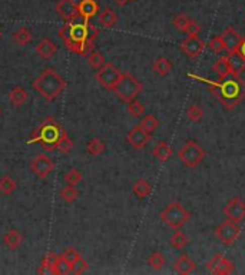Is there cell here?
<instances>
[{"mask_svg":"<svg viewBox=\"0 0 245 275\" xmlns=\"http://www.w3.org/2000/svg\"><path fill=\"white\" fill-rule=\"evenodd\" d=\"M97 35L99 30L96 27L82 16L72 22H66V25L59 29V36L65 43V47L80 56H88L92 52Z\"/></svg>","mask_w":245,"mask_h":275,"instance_id":"cell-1","label":"cell"},{"mask_svg":"<svg viewBox=\"0 0 245 275\" xmlns=\"http://www.w3.org/2000/svg\"><path fill=\"white\" fill-rule=\"evenodd\" d=\"M193 79H200L202 82H207L210 90L218 99L219 103L224 106V109L231 111L236 107L245 99V80L241 75H236L231 72L229 75L219 78L218 80H210L198 78L195 75H188Z\"/></svg>","mask_w":245,"mask_h":275,"instance_id":"cell-2","label":"cell"},{"mask_svg":"<svg viewBox=\"0 0 245 275\" xmlns=\"http://www.w3.org/2000/svg\"><path fill=\"white\" fill-rule=\"evenodd\" d=\"M63 132L65 129L62 128L59 122H56L53 118H47L33 131L30 139L26 141V145L39 143L46 149V152H53L55 149H58Z\"/></svg>","mask_w":245,"mask_h":275,"instance_id":"cell-3","label":"cell"},{"mask_svg":"<svg viewBox=\"0 0 245 275\" xmlns=\"http://www.w3.org/2000/svg\"><path fill=\"white\" fill-rule=\"evenodd\" d=\"M32 88L47 102H52L65 90L66 80L63 79L55 69L47 68L40 72V75L33 80Z\"/></svg>","mask_w":245,"mask_h":275,"instance_id":"cell-4","label":"cell"},{"mask_svg":"<svg viewBox=\"0 0 245 275\" xmlns=\"http://www.w3.org/2000/svg\"><path fill=\"white\" fill-rule=\"evenodd\" d=\"M112 92H115V95L122 102L129 103L139 96V93L142 92V83L129 72H125V73H121V78Z\"/></svg>","mask_w":245,"mask_h":275,"instance_id":"cell-5","label":"cell"},{"mask_svg":"<svg viewBox=\"0 0 245 275\" xmlns=\"http://www.w3.org/2000/svg\"><path fill=\"white\" fill-rule=\"evenodd\" d=\"M159 218L164 224H167L172 230L182 228L186 222L191 219V213L185 209V206L179 202H171L168 204L164 211L159 213Z\"/></svg>","mask_w":245,"mask_h":275,"instance_id":"cell-6","label":"cell"},{"mask_svg":"<svg viewBox=\"0 0 245 275\" xmlns=\"http://www.w3.org/2000/svg\"><path fill=\"white\" fill-rule=\"evenodd\" d=\"M178 156L181 162L188 168H195L198 167L205 156V151L201 145L195 142V141H188L185 145L178 151Z\"/></svg>","mask_w":245,"mask_h":275,"instance_id":"cell-7","label":"cell"},{"mask_svg":"<svg viewBox=\"0 0 245 275\" xmlns=\"http://www.w3.org/2000/svg\"><path fill=\"white\" fill-rule=\"evenodd\" d=\"M119 78H121V71L115 66L114 63L111 62H106L96 72L97 83L104 89H106V90H114Z\"/></svg>","mask_w":245,"mask_h":275,"instance_id":"cell-8","label":"cell"},{"mask_svg":"<svg viewBox=\"0 0 245 275\" xmlns=\"http://www.w3.org/2000/svg\"><path fill=\"white\" fill-rule=\"evenodd\" d=\"M241 234V228L236 222L231 221V219H227V221L221 222L218 227L215 228V237L218 238L224 245H232L238 237Z\"/></svg>","mask_w":245,"mask_h":275,"instance_id":"cell-9","label":"cell"},{"mask_svg":"<svg viewBox=\"0 0 245 275\" xmlns=\"http://www.w3.org/2000/svg\"><path fill=\"white\" fill-rule=\"evenodd\" d=\"M207 269H208L210 272H212V274L227 275L234 272L235 265H234L228 258L224 257L222 254H215V255L207 262Z\"/></svg>","mask_w":245,"mask_h":275,"instance_id":"cell-10","label":"cell"},{"mask_svg":"<svg viewBox=\"0 0 245 275\" xmlns=\"http://www.w3.org/2000/svg\"><path fill=\"white\" fill-rule=\"evenodd\" d=\"M224 213L228 219L236 222H242L245 219V202L241 198H232L228 201V204L224 206Z\"/></svg>","mask_w":245,"mask_h":275,"instance_id":"cell-11","label":"cell"},{"mask_svg":"<svg viewBox=\"0 0 245 275\" xmlns=\"http://www.w3.org/2000/svg\"><path fill=\"white\" fill-rule=\"evenodd\" d=\"M151 141V133H148L140 125L133 126L126 135V142L131 145L133 149H143Z\"/></svg>","mask_w":245,"mask_h":275,"instance_id":"cell-12","label":"cell"},{"mask_svg":"<svg viewBox=\"0 0 245 275\" xmlns=\"http://www.w3.org/2000/svg\"><path fill=\"white\" fill-rule=\"evenodd\" d=\"M30 169L36 177L44 179L55 169V162L49 156L42 153V155H37L35 159L30 162Z\"/></svg>","mask_w":245,"mask_h":275,"instance_id":"cell-13","label":"cell"},{"mask_svg":"<svg viewBox=\"0 0 245 275\" xmlns=\"http://www.w3.org/2000/svg\"><path fill=\"white\" fill-rule=\"evenodd\" d=\"M204 49H205V43L198 36H186L181 42V50L191 59L198 58L204 52Z\"/></svg>","mask_w":245,"mask_h":275,"instance_id":"cell-14","label":"cell"},{"mask_svg":"<svg viewBox=\"0 0 245 275\" xmlns=\"http://www.w3.org/2000/svg\"><path fill=\"white\" fill-rule=\"evenodd\" d=\"M56 13L61 16L65 22H72L79 18L78 5L73 0H59L56 3Z\"/></svg>","mask_w":245,"mask_h":275,"instance_id":"cell-15","label":"cell"},{"mask_svg":"<svg viewBox=\"0 0 245 275\" xmlns=\"http://www.w3.org/2000/svg\"><path fill=\"white\" fill-rule=\"evenodd\" d=\"M221 40L224 43V50H227L228 53H231V52H235V50L239 49V44H241L242 37L239 36V33L236 32L234 27L229 26L221 35Z\"/></svg>","mask_w":245,"mask_h":275,"instance_id":"cell-16","label":"cell"},{"mask_svg":"<svg viewBox=\"0 0 245 275\" xmlns=\"http://www.w3.org/2000/svg\"><path fill=\"white\" fill-rule=\"evenodd\" d=\"M36 53L39 54L44 61L52 59L55 53H56V44L51 37H43L37 46H36Z\"/></svg>","mask_w":245,"mask_h":275,"instance_id":"cell-17","label":"cell"},{"mask_svg":"<svg viewBox=\"0 0 245 275\" xmlns=\"http://www.w3.org/2000/svg\"><path fill=\"white\" fill-rule=\"evenodd\" d=\"M78 12L79 16L89 20L99 13V5L96 0H80L78 3Z\"/></svg>","mask_w":245,"mask_h":275,"instance_id":"cell-18","label":"cell"},{"mask_svg":"<svg viewBox=\"0 0 245 275\" xmlns=\"http://www.w3.org/2000/svg\"><path fill=\"white\" fill-rule=\"evenodd\" d=\"M174 271L176 274L181 275L192 274V272L197 271V264L188 255H182V257L178 258L176 262L174 264Z\"/></svg>","mask_w":245,"mask_h":275,"instance_id":"cell-19","label":"cell"},{"mask_svg":"<svg viewBox=\"0 0 245 275\" xmlns=\"http://www.w3.org/2000/svg\"><path fill=\"white\" fill-rule=\"evenodd\" d=\"M228 63H229V68L231 72H234L236 75H242L245 72V58L244 54L239 52V49L235 52H231L227 56Z\"/></svg>","mask_w":245,"mask_h":275,"instance_id":"cell-20","label":"cell"},{"mask_svg":"<svg viewBox=\"0 0 245 275\" xmlns=\"http://www.w3.org/2000/svg\"><path fill=\"white\" fill-rule=\"evenodd\" d=\"M22 241H23V237L18 230H9L3 237V242L10 251H16L22 245Z\"/></svg>","mask_w":245,"mask_h":275,"instance_id":"cell-21","label":"cell"},{"mask_svg":"<svg viewBox=\"0 0 245 275\" xmlns=\"http://www.w3.org/2000/svg\"><path fill=\"white\" fill-rule=\"evenodd\" d=\"M27 98H29V95H27V92L22 86H15L9 92L10 103L15 107H20L22 105H25Z\"/></svg>","mask_w":245,"mask_h":275,"instance_id":"cell-22","label":"cell"},{"mask_svg":"<svg viewBox=\"0 0 245 275\" xmlns=\"http://www.w3.org/2000/svg\"><path fill=\"white\" fill-rule=\"evenodd\" d=\"M116 23H118V15L115 13L114 9L105 8L102 10V13L99 15V25L101 26L111 29V27L116 26Z\"/></svg>","mask_w":245,"mask_h":275,"instance_id":"cell-23","label":"cell"},{"mask_svg":"<svg viewBox=\"0 0 245 275\" xmlns=\"http://www.w3.org/2000/svg\"><path fill=\"white\" fill-rule=\"evenodd\" d=\"M152 156L159 160V162H167L172 156V148L167 142L162 141V142L158 143L157 146L152 149Z\"/></svg>","mask_w":245,"mask_h":275,"instance_id":"cell-24","label":"cell"},{"mask_svg":"<svg viewBox=\"0 0 245 275\" xmlns=\"http://www.w3.org/2000/svg\"><path fill=\"white\" fill-rule=\"evenodd\" d=\"M53 275H66L72 274V264L63 255H58L55 259V264H53L52 269Z\"/></svg>","mask_w":245,"mask_h":275,"instance_id":"cell-25","label":"cell"},{"mask_svg":"<svg viewBox=\"0 0 245 275\" xmlns=\"http://www.w3.org/2000/svg\"><path fill=\"white\" fill-rule=\"evenodd\" d=\"M132 192L135 196H138L139 199H143L152 192V185L146 179H138L133 185H132Z\"/></svg>","mask_w":245,"mask_h":275,"instance_id":"cell-26","label":"cell"},{"mask_svg":"<svg viewBox=\"0 0 245 275\" xmlns=\"http://www.w3.org/2000/svg\"><path fill=\"white\" fill-rule=\"evenodd\" d=\"M12 39H13V42L18 44V46H26V44H29L32 42L33 35H32V32H30L26 26H22L19 27L18 30L13 33Z\"/></svg>","mask_w":245,"mask_h":275,"instance_id":"cell-27","label":"cell"},{"mask_svg":"<svg viewBox=\"0 0 245 275\" xmlns=\"http://www.w3.org/2000/svg\"><path fill=\"white\" fill-rule=\"evenodd\" d=\"M152 69H154L155 73L161 75V76H167V75H169L172 72V63L165 56H161V58H158L157 61L154 62Z\"/></svg>","mask_w":245,"mask_h":275,"instance_id":"cell-28","label":"cell"},{"mask_svg":"<svg viewBox=\"0 0 245 275\" xmlns=\"http://www.w3.org/2000/svg\"><path fill=\"white\" fill-rule=\"evenodd\" d=\"M188 244H189L188 237H186L182 231H179V230H175V232L172 234V237L169 238V245H171L172 248L178 249V251L184 249Z\"/></svg>","mask_w":245,"mask_h":275,"instance_id":"cell-29","label":"cell"},{"mask_svg":"<svg viewBox=\"0 0 245 275\" xmlns=\"http://www.w3.org/2000/svg\"><path fill=\"white\" fill-rule=\"evenodd\" d=\"M18 189V182L9 175L0 178V194L3 195H12Z\"/></svg>","mask_w":245,"mask_h":275,"instance_id":"cell-30","label":"cell"},{"mask_svg":"<svg viewBox=\"0 0 245 275\" xmlns=\"http://www.w3.org/2000/svg\"><path fill=\"white\" fill-rule=\"evenodd\" d=\"M61 198L65 201V202H68V204H72V202H75L76 199L80 195V192H79L78 189L75 188V185H69V184H66L65 187L61 189Z\"/></svg>","mask_w":245,"mask_h":275,"instance_id":"cell-31","label":"cell"},{"mask_svg":"<svg viewBox=\"0 0 245 275\" xmlns=\"http://www.w3.org/2000/svg\"><path fill=\"white\" fill-rule=\"evenodd\" d=\"M86 151H88L89 155H92V156H99V155H102L104 152L106 151V146L105 143L102 142L99 138H93V139H90L86 145Z\"/></svg>","mask_w":245,"mask_h":275,"instance_id":"cell-32","label":"cell"},{"mask_svg":"<svg viewBox=\"0 0 245 275\" xmlns=\"http://www.w3.org/2000/svg\"><path fill=\"white\" fill-rule=\"evenodd\" d=\"M56 257H58V255H56L55 252H49V254L42 259L40 265L37 268V274H52L53 264H55Z\"/></svg>","mask_w":245,"mask_h":275,"instance_id":"cell-33","label":"cell"},{"mask_svg":"<svg viewBox=\"0 0 245 275\" xmlns=\"http://www.w3.org/2000/svg\"><path fill=\"white\" fill-rule=\"evenodd\" d=\"M212 69H214V72L218 75V78H224V76L229 75V73H231V68H229V63H228L227 56L219 58L218 61L214 63Z\"/></svg>","mask_w":245,"mask_h":275,"instance_id":"cell-34","label":"cell"},{"mask_svg":"<svg viewBox=\"0 0 245 275\" xmlns=\"http://www.w3.org/2000/svg\"><path fill=\"white\" fill-rule=\"evenodd\" d=\"M139 125L148 133H154L155 131H157L158 128H159L161 122L158 121L157 116L152 115V114H149V115H146L145 118H143V119H142V122H140Z\"/></svg>","mask_w":245,"mask_h":275,"instance_id":"cell-35","label":"cell"},{"mask_svg":"<svg viewBox=\"0 0 245 275\" xmlns=\"http://www.w3.org/2000/svg\"><path fill=\"white\" fill-rule=\"evenodd\" d=\"M105 58H104V54L101 53V52H97V50H92L90 53L88 54V65L92 68V69H95V71H99L104 65H105Z\"/></svg>","mask_w":245,"mask_h":275,"instance_id":"cell-36","label":"cell"},{"mask_svg":"<svg viewBox=\"0 0 245 275\" xmlns=\"http://www.w3.org/2000/svg\"><path fill=\"white\" fill-rule=\"evenodd\" d=\"M186 116H188V119L193 122V124H198V122H201L202 118H204V111H202V107L198 105V103H193L191 106L188 107V111H186Z\"/></svg>","mask_w":245,"mask_h":275,"instance_id":"cell-37","label":"cell"},{"mask_svg":"<svg viewBox=\"0 0 245 275\" xmlns=\"http://www.w3.org/2000/svg\"><path fill=\"white\" fill-rule=\"evenodd\" d=\"M148 265L152 269L158 271V269H161L162 266L165 265V258H164V255L159 251H154L148 258Z\"/></svg>","mask_w":245,"mask_h":275,"instance_id":"cell-38","label":"cell"},{"mask_svg":"<svg viewBox=\"0 0 245 275\" xmlns=\"http://www.w3.org/2000/svg\"><path fill=\"white\" fill-rule=\"evenodd\" d=\"M72 149H73V141L70 139V136L68 135V132L65 131V132L62 133L61 141H59V145H58V151L61 152V153H63V155H66V153H69Z\"/></svg>","mask_w":245,"mask_h":275,"instance_id":"cell-39","label":"cell"},{"mask_svg":"<svg viewBox=\"0 0 245 275\" xmlns=\"http://www.w3.org/2000/svg\"><path fill=\"white\" fill-rule=\"evenodd\" d=\"M82 174L80 171L76 168H70L66 174H65V182L69 184V185H78L79 182H82Z\"/></svg>","mask_w":245,"mask_h":275,"instance_id":"cell-40","label":"cell"},{"mask_svg":"<svg viewBox=\"0 0 245 275\" xmlns=\"http://www.w3.org/2000/svg\"><path fill=\"white\" fill-rule=\"evenodd\" d=\"M128 112H129V115L133 116V118H140V116L145 114V106L140 103L139 100L133 99L132 102L128 103Z\"/></svg>","mask_w":245,"mask_h":275,"instance_id":"cell-41","label":"cell"},{"mask_svg":"<svg viewBox=\"0 0 245 275\" xmlns=\"http://www.w3.org/2000/svg\"><path fill=\"white\" fill-rule=\"evenodd\" d=\"M89 268V264L82 258V255L78 258V259H75L73 262H72V274H83V272H86Z\"/></svg>","mask_w":245,"mask_h":275,"instance_id":"cell-42","label":"cell"},{"mask_svg":"<svg viewBox=\"0 0 245 275\" xmlns=\"http://www.w3.org/2000/svg\"><path fill=\"white\" fill-rule=\"evenodd\" d=\"M208 49H210V52L215 54H219L222 50H224V43H222V40H221V36H217V37H212L210 42H208V46H207Z\"/></svg>","mask_w":245,"mask_h":275,"instance_id":"cell-43","label":"cell"},{"mask_svg":"<svg viewBox=\"0 0 245 275\" xmlns=\"http://www.w3.org/2000/svg\"><path fill=\"white\" fill-rule=\"evenodd\" d=\"M188 22H189V19L186 18L185 15H176L175 18L172 19V25L179 32H185V29L188 26Z\"/></svg>","mask_w":245,"mask_h":275,"instance_id":"cell-44","label":"cell"},{"mask_svg":"<svg viewBox=\"0 0 245 275\" xmlns=\"http://www.w3.org/2000/svg\"><path fill=\"white\" fill-rule=\"evenodd\" d=\"M202 26L198 23V22H195L192 19H189V22H188V26L185 29V35L186 36H198V33L201 32Z\"/></svg>","mask_w":245,"mask_h":275,"instance_id":"cell-45","label":"cell"},{"mask_svg":"<svg viewBox=\"0 0 245 275\" xmlns=\"http://www.w3.org/2000/svg\"><path fill=\"white\" fill-rule=\"evenodd\" d=\"M62 255L66 258V259L69 261L70 264H72V262H73L75 259H78V258L80 257V254H79L78 249L72 248V247H70V248H68V249H65V252H63Z\"/></svg>","mask_w":245,"mask_h":275,"instance_id":"cell-46","label":"cell"},{"mask_svg":"<svg viewBox=\"0 0 245 275\" xmlns=\"http://www.w3.org/2000/svg\"><path fill=\"white\" fill-rule=\"evenodd\" d=\"M115 2V5H118L119 8H122V6H125L128 2H131V0H114Z\"/></svg>","mask_w":245,"mask_h":275,"instance_id":"cell-47","label":"cell"},{"mask_svg":"<svg viewBox=\"0 0 245 275\" xmlns=\"http://www.w3.org/2000/svg\"><path fill=\"white\" fill-rule=\"evenodd\" d=\"M239 52L244 54V58H245V37L241 40V44H239Z\"/></svg>","mask_w":245,"mask_h":275,"instance_id":"cell-48","label":"cell"},{"mask_svg":"<svg viewBox=\"0 0 245 275\" xmlns=\"http://www.w3.org/2000/svg\"><path fill=\"white\" fill-rule=\"evenodd\" d=\"M0 116H2V109H0Z\"/></svg>","mask_w":245,"mask_h":275,"instance_id":"cell-49","label":"cell"},{"mask_svg":"<svg viewBox=\"0 0 245 275\" xmlns=\"http://www.w3.org/2000/svg\"><path fill=\"white\" fill-rule=\"evenodd\" d=\"M0 37H2V32H0Z\"/></svg>","mask_w":245,"mask_h":275,"instance_id":"cell-50","label":"cell"},{"mask_svg":"<svg viewBox=\"0 0 245 275\" xmlns=\"http://www.w3.org/2000/svg\"><path fill=\"white\" fill-rule=\"evenodd\" d=\"M131 2H132V0H131Z\"/></svg>","mask_w":245,"mask_h":275,"instance_id":"cell-51","label":"cell"}]
</instances>
